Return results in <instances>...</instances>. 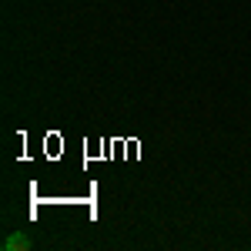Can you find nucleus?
Instances as JSON below:
<instances>
[{
	"mask_svg": "<svg viewBox=\"0 0 251 251\" xmlns=\"http://www.w3.org/2000/svg\"><path fill=\"white\" fill-rule=\"evenodd\" d=\"M30 248H34V238L27 231H14L3 238V251H30Z\"/></svg>",
	"mask_w": 251,
	"mask_h": 251,
	"instance_id": "nucleus-1",
	"label": "nucleus"
}]
</instances>
